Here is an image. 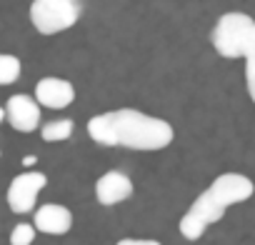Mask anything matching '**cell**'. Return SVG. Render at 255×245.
<instances>
[{"instance_id":"obj_17","label":"cell","mask_w":255,"mask_h":245,"mask_svg":"<svg viewBox=\"0 0 255 245\" xmlns=\"http://www.w3.org/2000/svg\"><path fill=\"white\" fill-rule=\"evenodd\" d=\"M33 163H35V155H25V160H23V165H25V168H30Z\"/></svg>"},{"instance_id":"obj_8","label":"cell","mask_w":255,"mask_h":245,"mask_svg":"<svg viewBox=\"0 0 255 245\" xmlns=\"http://www.w3.org/2000/svg\"><path fill=\"white\" fill-rule=\"evenodd\" d=\"M40 108H50V110H63L75 100V85L65 78H40L35 85V95Z\"/></svg>"},{"instance_id":"obj_9","label":"cell","mask_w":255,"mask_h":245,"mask_svg":"<svg viewBox=\"0 0 255 245\" xmlns=\"http://www.w3.org/2000/svg\"><path fill=\"white\" fill-rule=\"evenodd\" d=\"M33 225H35L38 233H45V235H65L73 228V213L65 205L45 203V205H40L35 210Z\"/></svg>"},{"instance_id":"obj_10","label":"cell","mask_w":255,"mask_h":245,"mask_svg":"<svg viewBox=\"0 0 255 245\" xmlns=\"http://www.w3.org/2000/svg\"><path fill=\"white\" fill-rule=\"evenodd\" d=\"M188 213H190L193 218H198V220L208 228V225L218 223V220L225 215V208H223V205H218V203L208 195V190H203V193L193 200V205L188 208Z\"/></svg>"},{"instance_id":"obj_14","label":"cell","mask_w":255,"mask_h":245,"mask_svg":"<svg viewBox=\"0 0 255 245\" xmlns=\"http://www.w3.org/2000/svg\"><path fill=\"white\" fill-rule=\"evenodd\" d=\"M38 238V230L33 223H18L13 230H10V245H33V240Z\"/></svg>"},{"instance_id":"obj_4","label":"cell","mask_w":255,"mask_h":245,"mask_svg":"<svg viewBox=\"0 0 255 245\" xmlns=\"http://www.w3.org/2000/svg\"><path fill=\"white\" fill-rule=\"evenodd\" d=\"M48 185V175L40 170H25L20 175H15L8 185V208L15 215H28L35 210L38 205V195L43 193V188Z\"/></svg>"},{"instance_id":"obj_16","label":"cell","mask_w":255,"mask_h":245,"mask_svg":"<svg viewBox=\"0 0 255 245\" xmlns=\"http://www.w3.org/2000/svg\"><path fill=\"white\" fill-rule=\"evenodd\" d=\"M115 245H163V243L148 240V238H123V240H118Z\"/></svg>"},{"instance_id":"obj_6","label":"cell","mask_w":255,"mask_h":245,"mask_svg":"<svg viewBox=\"0 0 255 245\" xmlns=\"http://www.w3.org/2000/svg\"><path fill=\"white\" fill-rule=\"evenodd\" d=\"M3 110H5V120L10 122V128L18 130V133H33V130H38L40 118H43L38 100L33 95H25V93L10 95Z\"/></svg>"},{"instance_id":"obj_18","label":"cell","mask_w":255,"mask_h":245,"mask_svg":"<svg viewBox=\"0 0 255 245\" xmlns=\"http://www.w3.org/2000/svg\"><path fill=\"white\" fill-rule=\"evenodd\" d=\"M3 120H5V110H3V108H0V122H3Z\"/></svg>"},{"instance_id":"obj_3","label":"cell","mask_w":255,"mask_h":245,"mask_svg":"<svg viewBox=\"0 0 255 245\" xmlns=\"http://www.w3.org/2000/svg\"><path fill=\"white\" fill-rule=\"evenodd\" d=\"M83 15V0H33L30 23L40 35L70 30Z\"/></svg>"},{"instance_id":"obj_15","label":"cell","mask_w":255,"mask_h":245,"mask_svg":"<svg viewBox=\"0 0 255 245\" xmlns=\"http://www.w3.org/2000/svg\"><path fill=\"white\" fill-rule=\"evenodd\" d=\"M245 88H248L250 100L255 103V55L245 58Z\"/></svg>"},{"instance_id":"obj_11","label":"cell","mask_w":255,"mask_h":245,"mask_svg":"<svg viewBox=\"0 0 255 245\" xmlns=\"http://www.w3.org/2000/svg\"><path fill=\"white\" fill-rule=\"evenodd\" d=\"M73 130H75L73 120L58 118V120H50V122H45V125L40 128V138L45 143H63V140H68L73 135Z\"/></svg>"},{"instance_id":"obj_2","label":"cell","mask_w":255,"mask_h":245,"mask_svg":"<svg viewBox=\"0 0 255 245\" xmlns=\"http://www.w3.org/2000/svg\"><path fill=\"white\" fill-rule=\"evenodd\" d=\"M210 43L220 58H250L255 55V20L248 13H223L210 33Z\"/></svg>"},{"instance_id":"obj_7","label":"cell","mask_w":255,"mask_h":245,"mask_svg":"<svg viewBox=\"0 0 255 245\" xmlns=\"http://www.w3.org/2000/svg\"><path fill=\"white\" fill-rule=\"evenodd\" d=\"M133 180L128 178L123 170H108L98 178L95 183V200L105 208H113V205H120L125 203L128 198L133 195Z\"/></svg>"},{"instance_id":"obj_13","label":"cell","mask_w":255,"mask_h":245,"mask_svg":"<svg viewBox=\"0 0 255 245\" xmlns=\"http://www.w3.org/2000/svg\"><path fill=\"white\" fill-rule=\"evenodd\" d=\"M178 230H180V235H183L185 240H198V238H203L205 225H203L198 218H193L190 213H185V215L180 218V223H178Z\"/></svg>"},{"instance_id":"obj_12","label":"cell","mask_w":255,"mask_h":245,"mask_svg":"<svg viewBox=\"0 0 255 245\" xmlns=\"http://www.w3.org/2000/svg\"><path fill=\"white\" fill-rule=\"evenodd\" d=\"M23 73L20 58L10 55V53H0V85H13Z\"/></svg>"},{"instance_id":"obj_1","label":"cell","mask_w":255,"mask_h":245,"mask_svg":"<svg viewBox=\"0 0 255 245\" xmlns=\"http://www.w3.org/2000/svg\"><path fill=\"white\" fill-rule=\"evenodd\" d=\"M88 135L103 148H128V150H163L173 143L175 130L168 120L148 115L135 108H118L88 120Z\"/></svg>"},{"instance_id":"obj_5","label":"cell","mask_w":255,"mask_h":245,"mask_svg":"<svg viewBox=\"0 0 255 245\" xmlns=\"http://www.w3.org/2000/svg\"><path fill=\"white\" fill-rule=\"evenodd\" d=\"M205 190H208V195L218 205H223L228 210L230 205H238V203L250 200L253 193H255V183L248 175H243V173H223Z\"/></svg>"}]
</instances>
